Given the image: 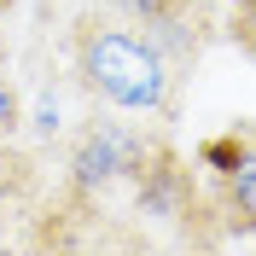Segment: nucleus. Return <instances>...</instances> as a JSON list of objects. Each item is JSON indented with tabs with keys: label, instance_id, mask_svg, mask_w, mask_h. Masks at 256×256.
Masks as SVG:
<instances>
[{
	"label": "nucleus",
	"instance_id": "f257e3e1",
	"mask_svg": "<svg viewBox=\"0 0 256 256\" xmlns=\"http://www.w3.org/2000/svg\"><path fill=\"white\" fill-rule=\"evenodd\" d=\"M76 76L94 99H105L111 111L158 116L169 111L175 94V64L146 30H134L128 18H99L88 12L76 24Z\"/></svg>",
	"mask_w": 256,
	"mask_h": 256
},
{
	"label": "nucleus",
	"instance_id": "f03ea898",
	"mask_svg": "<svg viewBox=\"0 0 256 256\" xmlns=\"http://www.w3.org/2000/svg\"><path fill=\"white\" fill-rule=\"evenodd\" d=\"M111 6L134 30L152 35L169 52V64L175 58H198V35H186V30H198V0H111Z\"/></svg>",
	"mask_w": 256,
	"mask_h": 256
},
{
	"label": "nucleus",
	"instance_id": "7ed1b4c3",
	"mask_svg": "<svg viewBox=\"0 0 256 256\" xmlns=\"http://www.w3.org/2000/svg\"><path fill=\"white\" fill-rule=\"evenodd\" d=\"M111 175H146V146L134 134H122V128H94L76 152V186L94 192Z\"/></svg>",
	"mask_w": 256,
	"mask_h": 256
},
{
	"label": "nucleus",
	"instance_id": "20e7f679",
	"mask_svg": "<svg viewBox=\"0 0 256 256\" xmlns=\"http://www.w3.org/2000/svg\"><path fill=\"white\" fill-rule=\"evenodd\" d=\"M222 222L233 233H256V134L239 146V158L222 163Z\"/></svg>",
	"mask_w": 256,
	"mask_h": 256
},
{
	"label": "nucleus",
	"instance_id": "39448f33",
	"mask_svg": "<svg viewBox=\"0 0 256 256\" xmlns=\"http://www.w3.org/2000/svg\"><path fill=\"white\" fill-rule=\"evenodd\" d=\"M233 41H239L244 58H256V0H233Z\"/></svg>",
	"mask_w": 256,
	"mask_h": 256
},
{
	"label": "nucleus",
	"instance_id": "423d86ee",
	"mask_svg": "<svg viewBox=\"0 0 256 256\" xmlns=\"http://www.w3.org/2000/svg\"><path fill=\"white\" fill-rule=\"evenodd\" d=\"M18 122H24V99H18V88L6 76H0V146L18 134Z\"/></svg>",
	"mask_w": 256,
	"mask_h": 256
},
{
	"label": "nucleus",
	"instance_id": "0eeeda50",
	"mask_svg": "<svg viewBox=\"0 0 256 256\" xmlns=\"http://www.w3.org/2000/svg\"><path fill=\"white\" fill-rule=\"evenodd\" d=\"M12 6H18V0H0V18H6V12H12Z\"/></svg>",
	"mask_w": 256,
	"mask_h": 256
},
{
	"label": "nucleus",
	"instance_id": "6e6552de",
	"mask_svg": "<svg viewBox=\"0 0 256 256\" xmlns=\"http://www.w3.org/2000/svg\"><path fill=\"white\" fill-rule=\"evenodd\" d=\"M0 58H6V47H0Z\"/></svg>",
	"mask_w": 256,
	"mask_h": 256
},
{
	"label": "nucleus",
	"instance_id": "1a4fd4ad",
	"mask_svg": "<svg viewBox=\"0 0 256 256\" xmlns=\"http://www.w3.org/2000/svg\"><path fill=\"white\" fill-rule=\"evenodd\" d=\"M198 6H204V0H198Z\"/></svg>",
	"mask_w": 256,
	"mask_h": 256
}]
</instances>
